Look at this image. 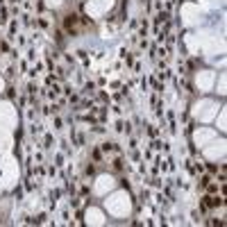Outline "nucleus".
<instances>
[{
    "mask_svg": "<svg viewBox=\"0 0 227 227\" xmlns=\"http://www.w3.org/2000/svg\"><path fill=\"white\" fill-rule=\"evenodd\" d=\"M75 25H77V16H68L66 18V27L68 30H75Z\"/></svg>",
    "mask_w": 227,
    "mask_h": 227,
    "instance_id": "obj_1",
    "label": "nucleus"
}]
</instances>
